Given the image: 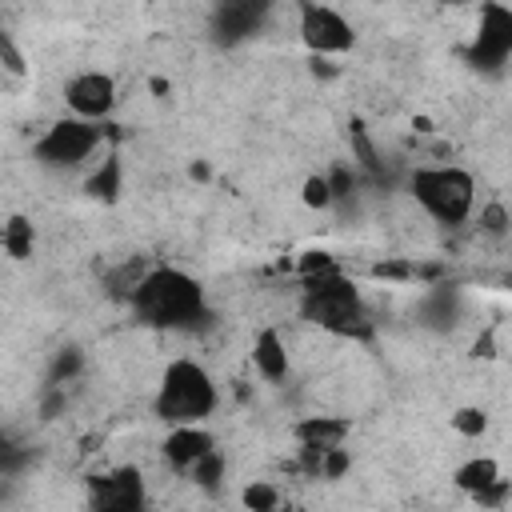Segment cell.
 I'll use <instances>...</instances> for the list:
<instances>
[{
  "mask_svg": "<svg viewBox=\"0 0 512 512\" xmlns=\"http://www.w3.org/2000/svg\"><path fill=\"white\" fill-rule=\"evenodd\" d=\"M512 52V12L500 4H484L480 12V32L472 40V64L476 68H500Z\"/></svg>",
  "mask_w": 512,
  "mask_h": 512,
  "instance_id": "cell-8",
  "label": "cell"
},
{
  "mask_svg": "<svg viewBox=\"0 0 512 512\" xmlns=\"http://www.w3.org/2000/svg\"><path fill=\"white\" fill-rule=\"evenodd\" d=\"M348 464H352V456H348L344 448H328V452L320 456V472H316V476H328V480H340V476L348 472Z\"/></svg>",
  "mask_w": 512,
  "mask_h": 512,
  "instance_id": "cell-24",
  "label": "cell"
},
{
  "mask_svg": "<svg viewBox=\"0 0 512 512\" xmlns=\"http://www.w3.org/2000/svg\"><path fill=\"white\" fill-rule=\"evenodd\" d=\"M0 240H4V252L12 260H28L32 256V224L24 216H12L4 224V232H0Z\"/></svg>",
  "mask_w": 512,
  "mask_h": 512,
  "instance_id": "cell-16",
  "label": "cell"
},
{
  "mask_svg": "<svg viewBox=\"0 0 512 512\" xmlns=\"http://www.w3.org/2000/svg\"><path fill=\"white\" fill-rule=\"evenodd\" d=\"M0 444H8V436H4V432H0Z\"/></svg>",
  "mask_w": 512,
  "mask_h": 512,
  "instance_id": "cell-31",
  "label": "cell"
},
{
  "mask_svg": "<svg viewBox=\"0 0 512 512\" xmlns=\"http://www.w3.org/2000/svg\"><path fill=\"white\" fill-rule=\"evenodd\" d=\"M452 428L464 432V436H480V432L488 428V416H484L480 408H460V412L452 416Z\"/></svg>",
  "mask_w": 512,
  "mask_h": 512,
  "instance_id": "cell-23",
  "label": "cell"
},
{
  "mask_svg": "<svg viewBox=\"0 0 512 512\" xmlns=\"http://www.w3.org/2000/svg\"><path fill=\"white\" fill-rule=\"evenodd\" d=\"M132 308L144 324L156 328H180L204 316V292L192 276L180 268H152L132 292Z\"/></svg>",
  "mask_w": 512,
  "mask_h": 512,
  "instance_id": "cell-1",
  "label": "cell"
},
{
  "mask_svg": "<svg viewBox=\"0 0 512 512\" xmlns=\"http://www.w3.org/2000/svg\"><path fill=\"white\" fill-rule=\"evenodd\" d=\"M260 24H264V4H252V0L220 4V8L212 12V32H216V40H224V44H236V40L260 32Z\"/></svg>",
  "mask_w": 512,
  "mask_h": 512,
  "instance_id": "cell-10",
  "label": "cell"
},
{
  "mask_svg": "<svg viewBox=\"0 0 512 512\" xmlns=\"http://www.w3.org/2000/svg\"><path fill=\"white\" fill-rule=\"evenodd\" d=\"M300 36L316 56H332V52H348L356 32L352 24L328 8V4H300Z\"/></svg>",
  "mask_w": 512,
  "mask_h": 512,
  "instance_id": "cell-6",
  "label": "cell"
},
{
  "mask_svg": "<svg viewBox=\"0 0 512 512\" xmlns=\"http://www.w3.org/2000/svg\"><path fill=\"white\" fill-rule=\"evenodd\" d=\"M252 364H256V372H260L264 380H272V384L288 376V348H284V340H280L276 328H264V332L256 336V344H252Z\"/></svg>",
  "mask_w": 512,
  "mask_h": 512,
  "instance_id": "cell-13",
  "label": "cell"
},
{
  "mask_svg": "<svg viewBox=\"0 0 512 512\" xmlns=\"http://www.w3.org/2000/svg\"><path fill=\"white\" fill-rule=\"evenodd\" d=\"M76 372H80V352H76V348H64V352L56 356V364H52L48 384H52V388H64V384H68Z\"/></svg>",
  "mask_w": 512,
  "mask_h": 512,
  "instance_id": "cell-20",
  "label": "cell"
},
{
  "mask_svg": "<svg viewBox=\"0 0 512 512\" xmlns=\"http://www.w3.org/2000/svg\"><path fill=\"white\" fill-rule=\"evenodd\" d=\"M64 100H68V108H72L80 120L92 124V120H100V116L112 112V104H116V84H112V76H104V72H80V76L68 84Z\"/></svg>",
  "mask_w": 512,
  "mask_h": 512,
  "instance_id": "cell-9",
  "label": "cell"
},
{
  "mask_svg": "<svg viewBox=\"0 0 512 512\" xmlns=\"http://www.w3.org/2000/svg\"><path fill=\"white\" fill-rule=\"evenodd\" d=\"M276 512H304V508H276Z\"/></svg>",
  "mask_w": 512,
  "mask_h": 512,
  "instance_id": "cell-30",
  "label": "cell"
},
{
  "mask_svg": "<svg viewBox=\"0 0 512 512\" xmlns=\"http://www.w3.org/2000/svg\"><path fill=\"white\" fill-rule=\"evenodd\" d=\"M0 68H8V72H16V76L24 72V56L12 48V40H8L4 32H0Z\"/></svg>",
  "mask_w": 512,
  "mask_h": 512,
  "instance_id": "cell-28",
  "label": "cell"
},
{
  "mask_svg": "<svg viewBox=\"0 0 512 512\" xmlns=\"http://www.w3.org/2000/svg\"><path fill=\"white\" fill-rule=\"evenodd\" d=\"M300 200H304L308 208H328V204H332L328 180H324V176H308V180H304V192H300Z\"/></svg>",
  "mask_w": 512,
  "mask_h": 512,
  "instance_id": "cell-22",
  "label": "cell"
},
{
  "mask_svg": "<svg viewBox=\"0 0 512 512\" xmlns=\"http://www.w3.org/2000/svg\"><path fill=\"white\" fill-rule=\"evenodd\" d=\"M408 192L416 196V204L440 220V224H464L476 200V184L464 168H416L408 180Z\"/></svg>",
  "mask_w": 512,
  "mask_h": 512,
  "instance_id": "cell-4",
  "label": "cell"
},
{
  "mask_svg": "<svg viewBox=\"0 0 512 512\" xmlns=\"http://www.w3.org/2000/svg\"><path fill=\"white\" fill-rule=\"evenodd\" d=\"M300 308H304V316H308L316 328H324V332L356 336V340H368V336H372V320H368V312H364V300H360L356 284L344 280L340 272L308 276V280H304Z\"/></svg>",
  "mask_w": 512,
  "mask_h": 512,
  "instance_id": "cell-2",
  "label": "cell"
},
{
  "mask_svg": "<svg viewBox=\"0 0 512 512\" xmlns=\"http://www.w3.org/2000/svg\"><path fill=\"white\" fill-rule=\"evenodd\" d=\"M88 512H144V480L136 468H116L88 480Z\"/></svg>",
  "mask_w": 512,
  "mask_h": 512,
  "instance_id": "cell-7",
  "label": "cell"
},
{
  "mask_svg": "<svg viewBox=\"0 0 512 512\" xmlns=\"http://www.w3.org/2000/svg\"><path fill=\"white\" fill-rule=\"evenodd\" d=\"M240 500H244V508H248V512H276V508H280V492H276L272 484H264V480L248 484Z\"/></svg>",
  "mask_w": 512,
  "mask_h": 512,
  "instance_id": "cell-18",
  "label": "cell"
},
{
  "mask_svg": "<svg viewBox=\"0 0 512 512\" xmlns=\"http://www.w3.org/2000/svg\"><path fill=\"white\" fill-rule=\"evenodd\" d=\"M164 460L176 468V472H188L200 456H208V452H216L212 448V436L204 432V428H196V424H180V428H172L168 436H164Z\"/></svg>",
  "mask_w": 512,
  "mask_h": 512,
  "instance_id": "cell-11",
  "label": "cell"
},
{
  "mask_svg": "<svg viewBox=\"0 0 512 512\" xmlns=\"http://www.w3.org/2000/svg\"><path fill=\"white\" fill-rule=\"evenodd\" d=\"M96 144H100V128L96 124H88V120H56L40 136L36 156L44 164H80V160H88L96 152Z\"/></svg>",
  "mask_w": 512,
  "mask_h": 512,
  "instance_id": "cell-5",
  "label": "cell"
},
{
  "mask_svg": "<svg viewBox=\"0 0 512 512\" xmlns=\"http://www.w3.org/2000/svg\"><path fill=\"white\" fill-rule=\"evenodd\" d=\"M216 408V384L196 360H172L160 376L156 416L168 424H196Z\"/></svg>",
  "mask_w": 512,
  "mask_h": 512,
  "instance_id": "cell-3",
  "label": "cell"
},
{
  "mask_svg": "<svg viewBox=\"0 0 512 512\" xmlns=\"http://www.w3.org/2000/svg\"><path fill=\"white\" fill-rule=\"evenodd\" d=\"M192 480L200 484V488H220V476H224V460H220V452H208V456H200L192 468Z\"/></svg>",
  "mask_w": 512,
  "mask_h": 512,
  "instance_id": "cell-19",
  "label": "cell"
},
{
  "mask_svg": "<svg viewBox=\"0 0 512 512\" xmlns=\"http://www.w3.org/2000/svg\"><path fill=\"white\" fill-rule=\"evenodd\" d=\"M348 144H352V156H356V164L364 168V172H372V176H380L384 168H380V152H376V144L368 140V132H364V124L360 120H352L348 124Z\"/></svg>",
  "mask_w": 512,
  "mask_h": 512,
  "instance_id": "cell-15",
  "label": "cell"
},
{
  "mask_svg": "<svg viewBox=\"0 0 512 512\" xmlns=\"http://www.w3.org/2000/svg\"><path fill=\"white\" fill-rule=\"evenodd\" d=\"M376 280H412V260H380L372 264Z\"/></svg>",
  "mask_w": 512,
  "mask_h": 512,
  "instance_id": "cell-26",
  "label": "cell"
},
{
  "mask_svg": "<svg viewBox=\"0 0 512 512\" xmlns=\"http://www.w3.org/2000/svg\"><path fill=\"white\" fill-rule=\"evenodd\" d=\"M352 432V424L344 416H304L292 436L300 440V448H312V452H328V448H340L344 436Z\"/></svg>",
  "mask_w": 512,
  "mask_h": 512,
  "instance_id": "cell-12",
  "label": "cell"
},
{
  "mask_svg": "<svg viewBox=\"0 0 512 512\" xmlns=\"http://www.w3.org/2000/svg\"><path fill=\"white\" fill-rule=\"evenodd\" d=\"M504 496H508V480L500 476V480H492L484 492H476V504H480V508H500Z\"/></svg>",
  "mask_w": 512,
  "mask_h": 512,
  "instance_id": "cell-27",
  "label": "cell"
},
{
  "mask_svg": "<svg viewBox=\"0 0 512 512\" xmlns=\"http://www.w3.org/2000/svg\"><path fill=\"white\" fill-rule=\"evenodd\" d=\"M492 480H500V468H496V460H488V456H476V460H468V464H460L456 468V484L464 488V492H484Z\"/></svg>",
  "mask_w": 512,
  "mask_h": 512,
  "instance_id": "cell-14",
  "label": "cell"
},
{
  "mask_svg": "<svg viewBox=\"0 0 512 512\" xmlns=\"http://www.w3.org/2000/svg\"><path fill=\"white\" fill-rule=\"evenodd\" d=\"M312 72H316V76H336V64L324 60V56H316V60H312Z\"/></svg>",
  "mask_w": 512,
  "mask_h": 512,
  "instance_id": "cell-29",
  "label": "cell"
},
{
  "mask_svg": "<svg viewBox=\"0 0 512 512\" xmlns=\"http://www.w3.org/2000/svg\"><path fill=\"white\" fill-rule=\"evenodd\" d=\"M480 228H484L488 236H504V232H508V212H504V204H488V208L480 212Z\"/></svg>",
  "mask_w": 512,
  "mask_h": 512,
  "instance_id": "cell-25",
  "label": "cell"
},
{
  "mask_svg": "<svg viewBox=\"0 0 512 512\" xmlns=\"http://www.w3.org/2000/svg\"><path fill=\"white\" fill-rule=\"evenodd\" d=\"M88 192L100 196V200H116V192H120V160H116V156H108V160L88 176Z\"/></svg>",
  "mask_w": 512,
  "mask_h": 512,
  "instance_id": "cell-17",
  "label": "cell"
},
{
  "mask_svg": "<svg viewBox=\"0 0 512 512\" xmlns=\"http://www.w3.org/2000/svg\"><path fill=\"white\" fill-rule=\"evenodd\" d=\"M296 272L308 280V276H328V272H340V268H336V260L328 252H304L296 260Z\"/></svg>",
  "mask_w": 512,
  "mask_h": 512,
  "instance_id": "cell-21",
  "label": "cell"
}]
</instances>
